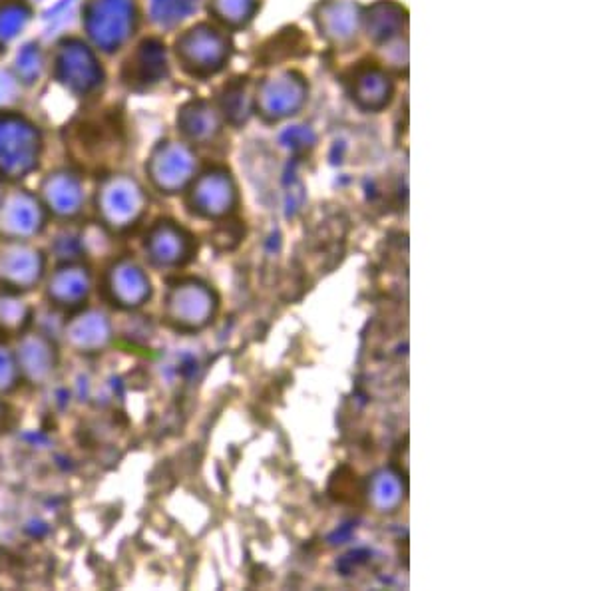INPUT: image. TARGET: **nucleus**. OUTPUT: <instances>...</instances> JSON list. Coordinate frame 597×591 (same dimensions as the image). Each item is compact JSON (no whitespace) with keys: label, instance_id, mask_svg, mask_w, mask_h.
Here are the masks:
<instances>
[{"label":"nucleus","instance_id":"nucleus-4","mask_svg":"<svg viewBox=\"0 0 597 591\" xmlns=\"http://www.w3.org/2000/svg\"><path fill=\"white\" fill-rule=\"evenodd\" d=\"M84 26L92 42L104 50H118L136 28L134 0H90L84 8Z\"/></svg>","mask_w":597,"mask_h":591},{"label":"nucleus","instance_id":"nucleus-32","mask_svg":"<svg viewBox=\"0 0 597 591\" xmlns=\"http://www.w3.org/2000/svg\"><path fill=\"white\" fill-rule=\"evenodd\" d=\"M325 16L333 20V26L329 28V30H331L329 34H335L337 38L351 36V34H353V26H357V18H353L355 14H353V12L349 10V6H345V4L335 6V10H333V12H327Z\"/></svg>","mask_w":597,"mask_h":591},{"label":"nucleus","instance_id":"nucleus-30","mask_svg":"<svg viewBox=\"0 0 597 591\" xmlns=\"http://www.w3.org/2000/svg\"><path fill=\"white\" fill-rule=\"evenodd\" d=\"M223 110H225V116L233 124L245 122V118L249 114V100H247V92L241 84H233L227 88L225 98H223Z\"/></svg>","mask_w":597,"mask_h":591},{"label":"nucleus","instance_id":"nucleus-15","mask_svg":"<svg viewBox=\"0 0 597 591\" xmlns=\"http://www.w3.org/2000/svg\"><path fill=\"white\" fill-rule=\"evenodd\" d=\"M192 209L205 219H223L237 207V188L223 170H211L192 182Z\"/></svg>","mask_w":597,"mask_h":591},{"label":"nucleus","instance_id":"nucleus-31","mask_svg":"<svg viewBox=\"0 0 597 591\" xmlns=\"http://www.w3.org/2000/svg\"><path fill=\"white\" fill-rule=\"evenodd\" d=\"M20 381L14 351L0 343V394L12 393Z\"/></svg>","mask_w":597,"mask_h":591},{"label":"nucleus","instance_id":"nucleus-25","mask_svg":"<svg viewBox=\"0 0 597 591\" xmlns=\"http://www.w3.org/2000/svg\"><path fill=\"white\" fill-rule=\"evenodd\" d=\"M199 0H150L152 18L162 26H174L188 18L196 8Z\"/></svg>","mask_w":597,"mask_h":591},{"label":"nucleus","instance_id":"nucleus-13","mask_svg":"<svg viewBox=\"0 0 597 591\" xmlns=\"http://www.w3.org/2000/svg\"><path fill=\"white\" fill-rule=\"evenodd\" d=\"M64 341L82 355L104 353L114 343V323L104 309H76L64 325Z\"/></svg>","mask_w":597,"mask_h":591},{"label":"nucleus","instance_id":"nucleus-5","mask_svg":"<svg viewBox=\"0 0 597 591\" xmlns=\"http://www.w3.org/2000/svg\"><path fill=\"white\" fill-rule=\"evenodd\" d=\"M48 211L40 197L26 190H10L0 197V237L30 241L46 227Z\"/></svg>","mask_w":597,"mask_h":591},{"label":"nucleus","instance_id":"nucleus-3","mask_svg":"<svg viewBox=\"0 0 597 591\" xmlns=\"http://www.w3.org/2000/svg\"><path fill=\"white\" fill-rule=\"evenodd\" d=\"M144 188L130 176L118 174L102 180L96 196V207L102 225L108 231L122 233L134 227L146 211Z\"/></svg>","mask_w":597,"mask_h":591},{"label":"nucleus","instance_id":"nucleus-19","mask_svg":"<svg viewBox=\"0 0 597 591\" xmlns=\"http://www.w3.org/2000/svg\"><path fill=\"white\" fill-rule=\"evenodd\" d=\"M166 50L158 40H144L128 60L124 78L134 88H148L166 76Z\"/></svg>","mask_w":597,"mask_h":591},{"label":"nucleus","instance_id":"nucleus-2","mask_svg":"<svg viewBox=\"0 0 597 591\" xmlns=\"http://www.w3.org/2000/svg\"><path fill=\"white\" fill-rule=\"evenodd\" d=\"M219 307L215 291L199 279H182L170 285L164 301L166 321L178 331L205 329Z\"/></svg>","mask_w":597,"mask_h":591},{"label":"nucleus","instance_id":"nucleus-27","mask_svg":"<svg viewBox=\"0 0 597 591\" xmlns=\"http://www.w3.org/2000/svg\"><path fill=\"white\" fill-rule=\"evenodd\" d=\"M257 0H211L213 14L231 26L245 24L255 12Z\"/></svg>","mask_w":597,"mask_h":591},{"label":"nucleus","instance_id":"nucleus-14","mask_svg":"<svg viewBox=\"0 0 597 591\" xmlns=\"http://www.w3.org/2000/svg\"><path fill=\"white\" fill-rule=\"evenodd\" d=\"M94 287L92 271L80 261L60 263L44 277L46 299L52 307L62 311H76L86 305Z\"/></svg>","mask_w":597,"mask_h":591},{"label":"nucleus","instance_id":"nucleus-6","mask_svg":"<svg viewBox=\"0 0 597 591\" xmlns=\"http://www.w3.org/2000/svg\"><path fill=\"white\" fill-rule=\"evenodd\" d=\"M196 156L186 144L164 142L148 160V176L162 194H180L196 180Z\"/></svg>","mask_w":597,"mask_h":591},{"label":"nucleus","instance_id":"nucleus-8","mask_svg":"<svg viewBox=\"0 0 597 591\" xmlns=\"http://www.w3.org/2000/svg\"><path fill=\"white\" fill-rule=\"evenodd\" d=\"M56 76L76 96H88L102 84L104 72L92 48L72 38L58 46Z\"/></svg>","mask_w":597,"mask_h":591},{"label":"nucleus","instance_id":"nucleus-35","mask_svg":"<svg viewBox=\"0 0 597 591\" xmlns=\"http://www.w3.org/2000/svg\"><path fill=\"white\" fill-rule=\"evenodd\" d=\"M26 530H32V536L40 538V536H44L48 532V526L44 522H40V520H32Z\"/></svg>","mask_w":597,"mask_h":591},{"label":"nucleus","instance_id":"nucleus-17","mask_svg":"<svg viewBox=\"0 0 597 591\" xmlns=\"http://www.w3.org/2000/svg\"><path fill=\"white\" fill-rule=\"evenodd\" d=\"M303 100L305 84L301 78H295L291 74L267 80L257 94V106L267 120H281L289 114H295V110L301 108Z\"/></svg>","mask_w":597,"mask_h":591},{"label":"nucleus","instance_id":"nucleus-16","mask_svg":"<svg viewBox=\"0 0 597 591\" xmlns=\"http://www.w3.org/2000/svg\"><path fill=\"white\" fill-rule=\"evenodd\" d=\"M40 201L48 213L60 219H74L82 213L86 201L82 180L66 170L54 172L42 182Z\"/></svg>","mask_w":597,"mask_h":591},{"label":"nucleus","instance_id":"nucleus-26","mask_svg":"<svg viewBox=\"0 0 597 591\" xmlns=\"http://www.w3.org/2000/svg\"><path fill=\"white\" fill-rule=\"evenodd\" d=\"M402 24V12L395 4H377L369 14V28L377 40L391 38Z\"/></svg>","mask_w":597,"mask_h":591},{"label":"nucleus","instance_id":"nucleus-7","mask_svg":"<svg viewBox=\"0 0 597 591\" xmlns=\"http://www.w3.org/2000/svg\"><path fill=\"white\" fill-rule=\"evenodd\" d=\"M104 291L118 309L136 311L152 299L154 287L150 275L136 259L120 257L104 275Z\"/></svg>","mask_w":597,"mask_h":591},{"label":"nucleus","instance_id":"nucleus-11","mask_svg":"<svg viewBox=\"0 0 597 591\" xmlns=\"http://www.w3.org/2000/svg\"><path fill=\"white\" fill-rule=\"evenodd\" d=\"M20 379L40 387L46 385L58 369V347L54 339L42 331H24L14 349Z\"/></svg>","mask_w":597,"mask_h":591},{"label":"nucleus","instance_id":"nucleus-24","mask_svg":"<svg viewBox=\"0 0 597 591\" xmlns=\"http://www.w3.org/2000/svg\"><path fill=\"white\" fill-rule=\"evenodd\" d=\"M30 20V8L22 2L0 4V46L14 40Z\"/></svg>","mask_w":597,"mask_h":591},{"label":"nucleus","instance_id":"nucleus-34","mask_svg":"<svg viewBox=\"0 0 597 591\" xmlns=\"http://www.w3.org/2000/svg\"><path fill=\"white\" fill-rule=\"evenodd\" d=\"M287 138H289L287 146H293V148H305L309 146V142H313V134L307 130H289Z\"/></svg>","mask_w":597,"mask_h":591},{"label":"nucleus","instance_id":"nucleus-36","mask_svg":"<svg viewBox=\"0 0 597 591\" xmlns=\"http://www.w3.org/2000/svg\"><path fill=\"white\" fill-rule=\"evenodd\" d=\"M72 2H74V0H60L58 4H54V6L46 12V18H48V20H50V18H56V16H58L66 6H70Z\"/></svg>","mask_w":597,"mask_h":591},{"label":"nucleus","instance_id":"nucleus-10","mask_svg":"<svg viewBox=\"0 0 597 591\" xmlns=\"http://www.w3.org/2000/svg\"><path fill=\"white\" fill-rule=\"evenodd\" d=\"M178 56L192 74L209 76L229 58V40L217 28L201 24L178 40Z\"/></svg>","mask_w":597,"mask_h":591},{"label":"nucleus","instance_id":"nucleus-28","mask_svg":"<svg viewBox=\"0 0 597 591\" xmlns=\"http://www.w3.org/2000/svg\"><path fill=\"white\" fill-rule=\"evenodd\" d=\"M16 74L24 84H32L38 80L40 70H42V52L38 48V44L28 42L20 48V52L16 54V62H14Z\"/></svg>","mask_w":597,"mask_h":591},{"label":"nucleus","instance_id":"nucleus-12","mask_svg":"<svg viewBox=\"0 0 597 591\" xmlns=\"http://www.w3.org/2000/svg\"><path fill=\"white\" fill-rule=\"evenodd\" d=\"M194 237L174 221H158L144 239L148 261L158 269L184 267L194 257Z\"/></svg>","mask_w":597,"mask_h":591},{"label":"nucleus","instance_id":"nucleus-22","mask_svg":"<svg viewBox=\"0 0 597 591\" xmlns=\"http://www.w3.org/2000/svg\"><path fill=\"white\" fill-rule=\"evenodd\" d=\"M180 128L192 142H207L219 132L215 112L205 102H192L180 112Z\"/></svg>","mask_w":597,"mask_h":591},{"label":"nucleus","instance_id":"nucleus-29","mask_svg":"<svg viewBox=\"0 0 597 591\" xmlns=\"http://www.w3.org/2000/svg\"><path fill=\"white\" fill-rule=\"evenodd\" d=\"M52 253L60 263H68V261H78L80 257H84V249H82V241H80V233L76 231H60L54 241H52Z\"/></svg>","mask_w":597,"mask_h":591},{"label":"nucleus","instance_id":"nucleus-21","mask_svg":"<svg viewBox=\"0 0 597 591\" xmlns=\"http://www.w3.org/2000/svg\"><path fill=\"white\" fill-rule=\"evenodd\" d=\"M404 486L393 470H379L369 482V502L377 512L391 514L402 504Z\"/></svg>","mask_w":597,"mask_h":591},{"label":"nucleus","instance_id":"nucleus-37","mask_svg":"<svg viewBox=\"0 0 597 591\" xmlns=\"http://www.w3.org/2000/svg\"><path fill=\"white\" fill-rule=\"evenodd\" d=\"M4 420H6V406H4V402H2V398H0V428H2Z\"/></svg>","mask_w":597,"mask_h":591},{"label":"nucleus","instance_id":"nucleus-9","mask_svg":"<svg viewBox=\"0 0 597 591\" xmlns=\"http://www.w3.org/2000/svg\"><path fill=\"white\" fill-rule=\"evenodd\" d=\"M46 277V255L28 241H6L0 249V285L18 293L38 287Z\"/></svg>","mask_w":597,"mask_h":591},{"label":"nucleus","instance_id":"nucleus-1","mask_svg":"<svg viewBox=\"0 0 597 591\" xmlns=\"http://www.w3.org/2000/svg\"><path fill=\"white\" fill-rule=\"evenodd\" d=\"M42 138L24 116L0 114V182H18L40 164Z\"/></svg>","mask_w":597,"mask_h":591},{"label":"nucleus","instance_id":"nucleus-23","mask_svg":"<svg viewBox=\"0 0 597 591\" xmlns=\"http://www.w3.org/2000/svg\"><path fill=\"white\" fill-rule=\"evenodd\" d=\"M393 92L391 80L377 68H367L355 76V98L365 108H381Z\"/></svg>","mask_w":597,"mask_h":591},{"label":"nucleus","instance_id":"nucleus-20","mask_svg":"<svg viewBox=\"0 0 597 591\" xmlns=\"http://www.w3.org/2000/svg\"><path fill=\"white\" fill-rule=\"evenodd\" d=\"M32 323L30 303L12 289H0V337H20Z\"/></svg>","mask_w":597,"mask_h":591},{"label":"nucleus","instance_id":"nucleus-18","mask_svg":"<svg viewBox=\"0 0 597 591\" xmlns=\"http://www.w3.org/2000/svg\"><path fill=\"white\" fill-rule=\"evenodd\" d=\"M116 124L108 120L86 122L78 126L72 138V150L86 164H102L110 154L116 152Z\"/></svg>","mask_w":597,"mask_h":591},{"label":"nucleus","instance_id":"nucleus-33","mask_svg":"<svg viewBox=\"0 0 597 591\" xmlns=\"http://www.w3.org/2000/svg\"><path fill=\"white\" fill-rule=\"evenodd\" d=\"M16 88V78L10 72L0 70V106H6L16 98Z\"/></svg>","mask_w":597,"mask_h":591}]
</instances>
